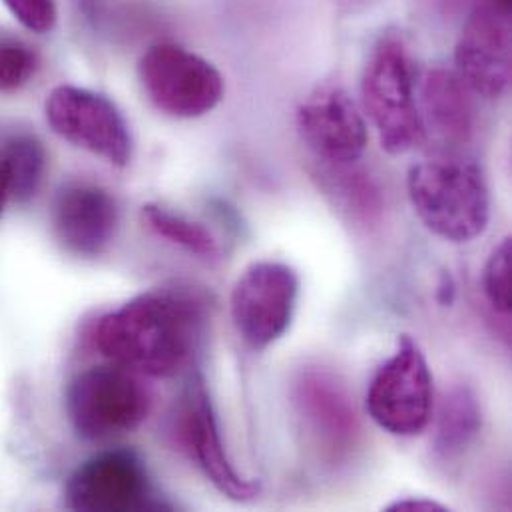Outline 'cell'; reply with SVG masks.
<instances>
[{
  "mask_svg": "<svg viewBox=\"0 0 512 512\" xmlns=\"http://www.w3.org/2000/svg\"><path fill=\"white\" fill-rule=\"evenodd\" d=\"M208 319V299L198 289L182 283L156 287L100 317L94 343L116 365L172 377L192 363Z\"/></svg>",
  "mask_w": 512,
  "mask_h": 512,
  "instance_id": "cell-1",
  "label": "cell"
},
{
  "mask_svg": "<svg viewBox=\"0 0 512 512\" xmlns=\"http://www.w3.org/2000/svg\"><path fill=\"white\" fill-rule=\"evenodd\" d=\"M407 192L423 226L447 242H473L489 226V186L481 166L471 160L419 162L409 168Z\"/></svg>",
  "mask_w": 512,
  "mask_h": 512,
  "instance_id": "cell-2",
  "label": "cell"
},
{
  "mask_svg": "<svg viewBox=\"0 0 512 512\" xmlns=\"http://www.w3.org/2000/svg\"><path fill=\"white\" fill-rule=\"evenodd\" d=\"M361 94L387 154H407L425 142L427 132L415 98L411 58L399 38L379 40L367 60Z\"/></svg>",
  "mask_w": 512,
  "mask_h": 512,
  "instance_id": "cell-3",
  "label": "cell"
},
{
  "mask_svg": "<svg viewBox=\"0 0 512 512\" xmlns=\"http://www.w3.org/2000/svg\"><path fill=\"white\" fill-rule=\"evenodd\" d=\"M152 391L140 373L100 365L76 375L66 389V415L78 437L104 441L138 429L150 415Z\"/></svg>",
  "mask_w": 512,
  "mask_h": 512,
  "instance_id": "cell-4",
  "label": "cell"
},
{
  "mask_svg": "<svg viewBox=\"0 0 512 512\" xmlns=\"http://www.w3.org/2000/svg\"><path fill=\"white\" fill-rule=\"evenodd\" d=\"M433 375L415 339L403 335L395 353L375 371L367 391V411L387 433L415 437L433 417Z\"/></svg>",
  "mask_w": 512,
  "mask_h": 512,
  "instance_id": "cell-5",
  "label": "cell"
},
{
  "mask_svg": "<svg viewBox=\"0 0 512 512\" xmlns=\"http://www.w3.org/2000/svg\"><path fill=\"white\" fill-rule=\"evenodd\" d=\"M150 102L174 118H200L224 98V76L206 58L172 42L150 46L138 64Z\"/></svg>",
  "mask_w": 512,
  "mask_h": 512,
  "instance_id": "cell-6",
  "label": "cell"
},
{
  "mask_svg": "<svg viewBox=\"0 0 512 512\" xmlns=\"http://www.w3.org/2000/svg\"><path fill=\"white\" fill-rule=\"evenodd\" d=\"M299 299V277L279 261H256L238 277L230 311L242 341L261 351L281 339L291 327Z\"/></svg>",
  "mask_w": 512,
  "mask_h": 512,
  "instance_id": "cell-7",
  "label": "cell"
},
{
  "mask_svg": "<svg viewBox=\"0 0 512 512\" xmlns=\"http://www.w3.org/2000/svg\"><path fill=\"white\" fill-rule=\"evenodd\" d=\"M46 122L62 140L124 168L132 158L130 128L104 94L78 86L54 88L44 104Z\"/></svg>",
  "mask_w": 512,
  "mask_h": 512,
  "instance_id": "cell-8",
  "label": "cell"
},
{
  "mask_svg": "<svg viewBox=\"0 0 512 512\" xmlns=\"http://www.w3.org/2000/svg\"><path fill=\"white\" fill-rule=\"evenodd\" d=\"M64 503L84 512L168 509L154 497L144 461L124 449L104 451L82 463L64 487Z\"/></svg>",
  "mask_w": 512,
  "mask_h": 512,
  "instance_id": "cell-9",
  "label": "cell"
},
{
  "mask_svg": "<svg viewBox=\"0 0 512 512\" xmlns=\"http://www.w3.org/2000/svg\"><path fill=\"white\" fill-rule=\"evenodd\" d=\"M295 411L327 463H343L359 445L361 425L345 385L325 369H305L293 383Z\"/></svg>",
  "mask_w": 512,
  "mask_h": 512,
  "instance_id": "cell-10",
  "label": "cell"
},
{
  "mask_svg": "<svg viewBox=\"0 0 512 512\" xmlns=\"http://www.w3.org/2000/svg\"><path fill=\"white\" fill-rule=\"evenodd\" d=\"M511 8L481 0L455 48V72L483 98H501L511 86Z\"/></svg>",
  "mask_w": 512,
  "mask_h": 512,
  "instance_id": "cell-11",
  "label": "cell"
},
{
  "mask_svg": "<svg viewBox=\"0 0 512 512\" xmlns=\"http://www.w3.org/2000/svg\"><path fill=\"white\" fill-rule=\"evenodd\" d=\"M176 435L180 445L190 453L206 479L228 499L236 503H250L259 495V483L238 473L228 457L220 435L218 417L210 393L202 377H196L186 391L178 411Z\"/></svg>",
  "mask_w": 512,
  "mask_h": 512,
  "instance_id": "cell-12",
  "label": "cell"
},
{
  "mask_svg": "<svg viewBox=\"0 0 512 512\" xmlns=\"http://www.w3.org/2000/svg\"><path fill=\"white\" fill-rule=\"evenodd\" d=\"M297 130L329 168L355 164L367 148L365 118L339 86H321L299 104Z\"/></svg>",
  "mask_w": 512,
  "mask_h": 512,
  "instance_id": "cell-13",
  "label": "cell"
},
{
  "mask_svg": "<svg viewBox=\"0 0 512 512\" xmlns=\"http://www.w3.org/2000/svg\"><path fill=\"white\" fill-rule=\"evenodd\" d=\"M118 222L120 210L114 196L96 184L64 186L54 200V236L72 256H102L114 242Z\"/></svg>",
  "mask_w": 512,
  "mask_h": 512,
  "instance_id": "cell-14",
  "label": "cell"
},
{
  "mask_svg": "<svg viewBox=\"0 0 512 512\" xmlns=\"http://www.w3.org/2000/svg\"><path fill=\"white\" fill-rule=\"evenodd\" d=\"M419 112L425 132L431 130L445 144H465L473 136L475 108L471 90L457 72L435 68L425 76Z\"/></svg>",
  "mask_w": 512,
  "mask_h": 512,
  "instance_id": "cell-15",
  "label": "cell"
},
{
  "mask_svg": "<svg viewBox=\"0 0 512 512\" xmlns=\"http://www.w3.org/2000/svg\"><path fill=\"white\" fill-rule=\"evenodd\" d=\"M483 427V411L477 393L469 385H453L441 399L435 423L433 449L443 461L459 459L477 439Z\"/></svg>",
  "mask_w": 512,
  "mask_h": 512,
  "instance_id": "cell-16",
  "label": "cell"
},
{
  "mask_svg": "<svg viewBox=\"0 0 512 512\" xmlns=\"http://www.w3.org/2000/svg\"><path fill=\"white\" fill-rule=\"evenodd\" d=\"M142 218L158 238H164L196 257L214 259L220 256V246L212 232L178 212H170L158 204H146L142 208Z\"/></svg>",
  "mask_w": 512,
  "mask_h": 512,
  "instance_id": "cell-17",
  "label": "cell"
},
{
  "mask_svg": "<svg viewBox=\"0 0 512 512\" xmlns=\"http://www.w3.org/2000/svg\"><path fill=\"white\" fill-rule=\"evenodd\" d=\"M329 170L331 186L343 208L361 224L377 222L383 212V198L373 178H369V174L363 170H355L353 164Z\"/></svg>",
  "mask_w": 512,
  "mask_h": 512,
  "instance_id": "cell-18",
  "label": "cell"
},
{
  "mask_svg": "<svg viewBox=\"0 0 512 512\" xmlns=\"http://www.w3.org/2000/svg\"><path fill=\"white\" fill-rule=\"evenodd\" d=\"M2 156L10 178V196L16 200L32 198L46 168V152L42 144L32 136H18L8 142Z\"/></svg>",
  "mask_w": 512,
  "mask_h": 512,
  "instance_id": "cell-19",
  "label": "cell"
},
{
  "mask_svg": "<svg viewBox=\"0 0 512 512\" xmlns=\"http://www.w3.org/2000/svg\"><path fill=\"white\" fill-rule=\"evenodd\" d=\"M40 66L38 54L24 40L0 34V92H16L26 86Z\"/></svg>",
  "mask_w": 512,
  "mask_h": 512,
  "instance_id": "cell-20",
  "label": "cell"
},
{
  "mask_svg": "<svg viewBox=\"0 0 512 512\" xmlns=\"http://www.w3.org/2000/svg\"><path fill=\"white\" fill-rule=\"evenodd\" d=\"M483 289L501 317H509L512 309V240L507 236L491 252L483 271Z\"/></svg>",
  "mask_w": 512,
  "mask_h": 512,
  "instance_id": "cell-21",
  "label": "cell"
},
{
  "mask_svg": "<svg viewBox=\"0 0 512 512\" xmlns=\"http://www.w3.org/2000/svg\"><path fill=\"white\" fill-rule=\"evenodd\" d=\"M16 20L30 32L46 34L56 24L54 0H2Z\"/></svg>",
  "mask_w": 512,
  "mask_h": 512,
  "instance_id": "cell-22",
  "label": "cell"
},
{
  "mask_svg": "<svg viewBox=\"0 0 512 512\" xmlns=\"http://www.w3.org/2000/svg\"><path fill=\"white\" fill-rule=\"evenodd\" d=\"M449 507L429 499H401L385 507V512H447Z\"/></svg>",
  "mask_w": 512,
  "mask_h": 512,
  "instance_id": "cell-23",
  "label": "cell"
},
{
  "mask_svg": "<svg viewBox=\"0 0 512 512\" xmlns=\"http://www.w3.org/2000/svg\"><path fill=\"white\" fill-rule=\"evenodd\" d=\"M10 198V178H8V170H6V162L4 156L0 152V216L4 212V206Z\"/></svg>",
  "mask_w": 512,
  "mask_h": 512,
  "instance_id": "cell-24",
  "label": "cell"
},
{
  "mask_svg": "<svg viewBox=\"0 0 512 512\" xmlns=\"http://www.w3.org/2000/svg\"><path fill=\"white\" fill-rule=\"evenodd\" d=\"M441 305H451L453 297H455V283L453 277L449 273H443L441 283H439V293H437Z\"/></svg>",
  "mask_w": 512,
  "mask_h": 512,
  "instance_id": "cell-25",
  "label": "cell"
},
{
  "mask_svg": "<svg viewBox=\"0 0 512 512\" xmlns=\"http://www.w3.org/2000/svg\"><path fill=\"white\" fill-rule=\"evenodd\" d=\"M491 2H495V4H499L503 8H511V0H491Z\"/></svg>",
  "mask_w": 512,
  "mask_h": 512,
  "instance_id": "cell-26",
  "label": "cell"
}]
</instances>
